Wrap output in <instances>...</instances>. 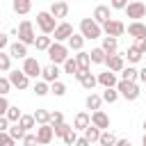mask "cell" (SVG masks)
<instances>
[{
  "instance_id": "obj_14",
  "label": "cell",
  "mask_w": 146,
  "mask_h": 146,
  "mask_svg": "<svg viewBox=\"0 0 146 146\" xmlns=\"http://www.w3.org/2000/svg\"><path fill=\"white\" fill-rule=\"evenodd\" d=\"M110 18H112V16H110V7H107V5H98V7L94 9V18H91V21H94L96 25H105Z\"/></svg>"
},
{
  "instance_id": "obj_32",
  "label": "cell",
  "mask_w": 146,
  "mask_h": 146,
  "mask_svg": "<svg viewBox=\"0 0 146 146\" xmlns=\"http://www.w3.org/2000/svg\"><path fill=\"white\" fill-rule=\"evenodd\" d=\"M89 59H91L94 64H105V59H107V55L103 52V48H94V50L89 52Z\"/></svg>"
},
{
  "instance_id": "obj_22",
  "label": "cell",
  "mask_w": 146,
  "mask_h": 146,
  "mask_svg": "<svg viewBox=\"0 0 146 146\" xmlns=\"http://www.w3.org/2000/svg\"><path fill=\"white\" fill-rule=\"evenodd\" d=\"M32 116H34V123H39V125H48V123H50V112L43 110V107H39Z\"/></svg>"
},
{
  "instance_id": "obj_53",
  "label": "cell",
  "mask_w": 146,
  "mask_h": 146,
  "mask_svg": "<svg viewBox=\"0 0 146 146\" xmlns=\"http://www.w3.org/2000/svg\"><path fill=\"white\" fill-rule=\"evenodd\" d=\"M73 146H91V144H89V141H87V139H84V137H78V139H75V144H73Z\"/></svg>"
},
{
  "instance_id": "obj_58",
  "label": "cell",
  "mask_w": 146,
  "mask_h": 146,
  "mask_svg": "<svg viewBox=\"0 0 146 146\" xmlns=\"http://www.w3.org/2000/svg\"><path fill=\"white\" fill-rule=\"evenodd\" d=\"M94 146H98V144H94Z\"/></svg>"
},
{
  "instance_id": "obj_42",
  "label": "cell",
  "mask_w": 146,
  "mask_h": 146,
  "mask_svg": "<svg viewBox=\"0 0 146 146\" xmlns=\"http://www.w3.org/2000/svg\"><path fill=\"white\" fill-rule=\"evenodd\" d=\"M11 68V57L7 52H0V71H9Z\"/></svg>"
},
{
  "instance_id": "obj_34",
  "label": "cell",
  "mask_w": 146,
  "mask_h": 146,
  "mask_svg": "<svg viewBox=\"0 0 146 146\" xmlns=\"http://www.w3.org/2000/svg\"><path fill=\"white\" fill-rule=\"evenodd\" d=\"M5 119H7V121H11V123H18V119H21V110H18V105H9V110H7Z\"/></svg>"
},
{
  "instance_id": "obj_52",
  "label": "cell",
  "mask_w": 146,
  "mask_h": 146,
  "mask_svg": "<svg viewBox=\"0 0 146 146\" xmlns=\"http://www.w3.org/2000/svg\"><path fill=\"white\" fill-rule=\"evenodd\" d=\"M7 128H9V121L5 116H0V132H7Z\"/></svg>"
},
{
  "instance_id": "obj_6",
  "label": "cell",
  "mask_w": 146,
  "mask_h": 146,
  "mask_svg": "<svg viewBox=\"0 0 146 146\" xmlns=\"http://www.w3.org/2000/svg\"><path fill=\"white\" fill-rule=\"evenodd\" d=\"M7 80H9V84L16 87V89H27V87H30V78H27L23 71H18V68H16V71H9V78H7Z\"/></svg>"
},
{
  "instance_id": "obj_54",
  "label": "cell",
  "mask_w": 146,
  "mask_h": 146,
  "mask_svg": "<svg viewBox=\"0 0 146 146\" xmlns=\"http://www.w3.org/2000/svg\"><path fill=\"white\" fill-rule=\"evenodd\" d=\"M137 78H139V80H141V82H146V66H144V68H141V71H139V75H137Z\"/></svg>"
},
{
  "instance_id": "obj_29",
  "label": "cell",
  "mask_w": 146,
  "mask_h": 146,
  "mask_svg": "<svg viewBox=\"0 0 146 146\" xmlns=\"http://www.w3.org/2000/svg\"><path fill=\"white\" fill-rule=\"evenodd\" d=\"M116 144V137H114V132H110V130H105V132H100V139H98V146H114Z\"/></svg>"
},
{
  "instance_id": "obj_57",
  "label": "cell",
  "mask_w": 146,
  "mask_h": 146,
  "mask_svg": "<svg viewBox=\"0 0 146 146\" xmlns=\"http://www.w3.org/2000/svg\"><path fill=\"white\" fill-rule=\"evenodd\" d=\"M144 130H146V119H144Z\"/></svg>"
},
{
  "instance_id": "obj_33",
  "label": "cell",
  "mask_w": 146,
  "mask_h": 146,
  "mask_svg": "<svg viewBox=\"0 0 146 146\" xmlns=\"http://www.w3.org/2000/svg\"><path fill=\"white\" fill-rule=\"evenodd\" d=\"M123 59H128L130 64H137V62L141 59V52H139V50H137L135 46H130V48L125 50V55H123Z\"/></svg>"
},
{
  "instance_id": "obj_19",
  "label": "cell",
  "mask_w": 146,
  "mask_h": 146,
  "mask_svg": "<svg viewBox=\"0 0 146 146\" xmlns=\"http://www.w3.org/2000/svg\"><path fill=\"white\" fill-rule=\"evenodd\" d=\"M9 57H14V59H25V57H27V46H23L21 41L11 43V46H9Z\"/></svg>"
},
{
  "instance_id": "obj_45",
  "label": "cell",
  "mask_w": 146,
  "mask_h": 146,
  "mask_svg": "<svg viewBox=\"0 0 146 146\" xmlns=\"http://www.w3.org/2000/svg\"><path fill=\"white\" fill-rule=\"evenodd\" d=\"M23 146H39L36 135H25V137H23Z\"/></svg>"
},
{
  "instance_id": "obj_13",
  "label": "cell",
  "mask_w": 146,
  "mask_h": 146,
  "mask_svg": "<svg viewBox=\"0 0 146 146\" xmlns=\"http://www.w3.org/2000/svg\"><path fill=\"white\" fill-rule=\"evenodd\" d=\"M52 125L48 123V125H39L36 128V141H39V146H46V144H50L52 141Z\"/></svg>"
},
{
  "instance_id": "obj_12",
  "label": "cell",
  "mask_w": 146,
  "mask_h": 146,
  "mask_svg": "<svg viewBox=\"0 0 146 146\" xmlns=\"http://www.w3.org/2000/svg\"><path fill=\"white\" fill-rule=\"evenodd\" d=\"M52 34H55V43H62V41H68V36L73 34V27L68 23H57Z\"/></svg>"
},
{
  "instance_id": "obj_49",
  "label": "cell",
  "mask_w": 146,
  "mask_h": 146,
  "mask_svg": "<svg viewBox=\"0 0 146 146\" xmlns=\"http://www.w3.org/2000/svg\"><path fill=\"white\" fill-rule=\"evenodd\" d=\"M128 2L125 0H112V9H125Z\"/></svg>"
},
{
  "instance_id": "obj_28",
  "label": "cell",
  "mask_w": 146,
  "mask_h": 146,
  "mask_svg": "<svg viewBox=\"0 0 146 146\" xmlns=\"http://www.w3.org/2000/svg\"><path fill=\"white\" fill-rule=\"evenodd\" d=\"M7 135H9V137H11L14 141H23V137H25V130H23V128H21L18 123H14V125H11L9 130H7Z\"/></svg>"
},
{
  "instance_id": "obj_38",
  "label": "cell",
  "mask_w": 146,
  "mask_h": 146,
  "mask_svg": "<svg viewBox=\"0 0 146 146\" xmlns=\"http://www.w3.org/2000/svg\"><path fill=\"white\" fill-rule=\"evenodd\" d=\"M64 73H68V75H75V73H78V64H75L73 57H68V59L64 62Z\"/></svg>"
},
{
  "instance_id": "obj_1",
  "label": "cell",
  "mask_w": 146,
  "mask_h": 146,
  "mask_svg": "<svg viewBox=\"0 0 146 146\" xmlns=\"http://www.w3.org/2000/svg\"><path fill=\"white\" fill-rule=\"evenodd\" d=\"M114 89H116V94H119V96H123L125 100H135V98H139V87H137V82L119 80Z\"/></svg>"
},
{
  "instance_id": "obj_36",
  "label": "cell",
  "mask_w": 146,
  "mask_h": 146,
  "mask_svg": "<svg viewBox=\"0 0 146 146\" xmlns=\"http://www.w3.org/2000/svg\"><path fill=\"white\" fill-rule=\"evenodd\" d=\"M80 84H82L84 89H89V91H91V89H94V87L98 84V80H96V78H94L91 73H84V78L80 80Z\"/></svg>"
},
{
  "instance_id": "obj_20",
  "label": "cell",
  "mask_w": 146,
  "mask_h": 146,
  "mask_svg": "<svg viewBox=\"0 0 146 146\" xmlns=\"http://www.w3.org/2000/svg\"><path fill=\"white\" fill-rule=\"evenodd\" d=\"M96 80H98V84H103L105 89H114V87H116V75H114L112 71H105V73H100Z\"/></svg>"
},
{
  "instance_id": "obj_48",
  "label": "cell",
  "mask_w": 146,
  "mask_h": 146,
  "mask_svg": "<svg viewBox=\"0 0 146 146\" xmlns=\"http://www.w3.org/2000/svg\"><path fill=\"white\" fill-rule=\"evenodd\" d=\"M7 110H9V100H7L5 96H0V116H5Z\"/></svg>"
},
{
  "instance_id": "obj_17",
  "label": "cell",
  "mask_w": 146,
  "mask_h": 146,
  "mask_svg": "<svg viewBox=\"0 0 146 146\" xmlns=\"http://www.w3.org/2000/svg\"><path fill=\"white\" fill-rule=\"evenodd\" d=\"M128 34L135 36V39H146V23H139V21H132L128 25Z\"/></svg>"
},
{
  "instance_id": "obj_24",
  "label": "cell",
  "mask_w": 146,
  "mask_h": 146,
  "mask_svg": "<svg viewBox=\"0 0 146 146\" xmlns=\"http://www.w3.org/2000/svg\"><path fill=\"white\" fill-rule=\"evenodd\" d=\"M84 139H87L91 146H94V144H98V139H100V130H98V128H94V125L89 123V128L84 130Z\"/></svg>"
},
{
  "instance_id": "obj_26",
  "label": "cell",
  "mask_w": 146,
  "mask_h": 146,
  "mask_svg": "<svg viewBox=\"0 0 146 146\" xmlns=\"http://www.w3.org/2000/svg\"><path fill=\"white\" fill-rule=\"evenodd\" d=\"M137 75H139V71H137L135 66H125V68L121 71V80H125V82H135Z\"/></svg>"
},
{
  "instance_id": "obj_23",
  "label": "cell",
  "mask_w": 146,
  "mask_h": 146,
  "mask_svg": "<svg viewBox=\"0 0 146 146\" xmlns=\"http://www.w3.org/2000/svg\"><path fill=\"white\" fill-rule=\"evenodd\" d=\"M116 46H119V43H116V39H112V36H105L100 48H103V52H105V55H116Z\"/></svg>"
},
{
  "instance_id": "obj_30",
  "label": "cell",
  "mask_w": 146,
  "mask_h": 146,
  "mask_svg": "<svg viewBox=\"0 0 146 146\" xmlns=\"http://www.w3.org/2000/svg\"><path fill=\"white\" fill-rule=\"evenodd\" d=\"M32 9V2L30 0H14V11L16 14H27Z\"/></svg>"
},
{
  "instance_id": "obj_16",
  "label": "cell",
  "mask_w": 146,
  "mask_h": 146,
  "mask_svg": "<svg viewBox=\"0 0 146 146\" xmlns=\"http://www.w3.org/2000/svg\"><path fill=\"white\" fill-rule=\"evenodd\" d=\"M41 78H43V82H57V78H59V68L55 66V64H48V66H43L41 68Z\"/></svg>"
},
{
  "instance_id": "obj_51",
  "label": "cell",
  "mask_w": 146,
  "mask_h": 146,
  "mask_svg": "<svg viewBox=\"0 0 146 146\" xmlns=\"http://www.w3.org/2000/svg\"><path fill=\"white\" fill-rule=\"evenodd\" d=\"M9 46V36L7 34H0V52H2V48H7Z\"/></svg>"
},
{
  "instance_id": "obj_21",
  "label": "cell",
  "mask_w": 146,
  "mask_h": 146,
  "mask_svg": "<svg viewBox=\"0 0 146 146\" xmlns=\"http://www.w3.org/2000/svg\"><path fill=\"white\" fill-rule=\"evenodd\" d=\"M89 123H91L89 114H87V112H80V114H75V119H73V130H87Z\"/></svg>"
},
{
  "instance_id": "obj_7",
  "label": "cell",
  "mask_w": 146,
  "mask_h": 146,
  "mask_svg": "<svg viewBox=\"0 0 146 146\" xmlns=\"http://www.w3.org/2000/svg\"><path fill=\"white\" fill-rule=\"evenodd\" d=\"M103 30H105V34H107V36L116 39V36H121V34L125 32V25H123L121 21H116V18H110V21L103 25Z\"/></svg>"
},
{
  "instance_id": "obj_41",
  "label": "cell",
  "mask_w": 146,
  "mask_h": 146,
  "mask_svg": "<svg viewBox=\"0 0 146 146\" xmlns=\"http://www.w3.org/2000/svg\"><path fill=\"white\" fill-rule=\"evenodd\" d=\"M71 128H73V125H68V123H59V125H55V128H52V135H55V137H64Z\"/></svg>"
},
{
  "instance_id": "obj_46",
  "label": "cell",
  "mask_w": 146,
  "mask_h": 146,
  "mask_svg": "<svg viewBox=\"0 0 146 146\" xmlns=\"http://www.w3.org/2000/svg\"><path fill=\"white\" fill-rule=\"evenodd\" d=\"M14 144H16V141H14L7 132H0V146H14Z\"/></svg>"
},
{
  "instance_id": "obj_27",
  "label": "cell",
  "mask_w": 146,
  "mask_h": 146,
  "mask_svg": "<svg viewBox=\"0 0 146 146\" xmlns=\"http://www.w3.org/2000/svg\"><path fill=\"white\" fill-rule=\"evenodd\" d=\"M84 103H87V107H89V110H94V112H98V110H100V103H103V98H100L98 94H89Z\"/></svg>"
},
{
  "instance_id": "obj_56",
  "label": "cell",
  "mask_w": 146,
  "mask_h": 146,
  "mask_svg": "<svg viewBox=\"0 0 146 146\" xmlns=\"http://www.w3.org/2000/svg\"><path fill=\"white\" fill-rule=\"evenodd\" d=\"M141 144H144V146H146V132H144V137H141Z\"/></svg>"
},
{
  "instance_id": "obj_15",
  "label": "cell",
  "mask_w": 146,
  "mask_h": 146,
  "mask_svg": "<svg viewBox=\"0 0 146 146\" xmlns=\"http://www.w3.org/2000/svg\"><path fill=\"white\" fill-rule=\"evenodd\" d=\"M55 21L57 18H66V14H68V5L66 2H62V0H57V2H52L50 5V11H48Z\"/></svg>"
},
{
  "instance_id": "obj_2",
  "label": "cell",
  "mask_w": 146,
  "mask_h": 146,
  "mask_svg": "<svg viewBox=\"0 0 146 146\" xmlns=\"http://www.w3.org/2000/svg\"><path fill=\"white\" fill-rule=\"evenodd\" d=\"M100 25H96L91 18H82L80 21V36L82 39H98L100 36Z\"/></svg>"
},
{
  "instance_id": "obj_37",
  "label": "cell",
  "mask_w": 146,
  "mask_h": 146,
  "mask_svg": "<svg viewBox=\"0 0 146 146\" xmlns=\"http://www.w3.org/2000/svg\"><path fill=\"white\" fill-rule=\"evenodd\" d=\"M34 94H36V96H46V94H50V87H48V82H43V80L34 82Z\"/></svg>"
},
{
  "instance_id": "obj_31",
  "label": "cell",
  "mask_w": 146,
  "mask_h": 146,
  "mask_svg": "<svg viewBox=\"0 0 146 146\" xmlns=\"http://www.w3.org/2000/svg\"><path fill=\"white\" fill-rule=\"evenodd\" d=\"M82 46H84V39H82L80 34H71V36H68V48H71V50H78V52H80Z\"/></svg>"
},
{
  "instance_id": "obj_10",
  "label": "cell",
  "mask_w": 146,
  "mask_h": 146,
  "mask_svg": "<svg viewBox=\"0 0 146 146\" xmlns=\"http://www.w3.org/2000/svg\"><path fill=\"white\" fill-rule=\"evenodd\" d=\"M105 64H107V71H112L114 75L121 73V71L125 68V59H123V55H107Z\"/></svg>"
},
{
  "instance_id": "obj_5",
  "label": "cell",
  "mask_w": 146,
  "mask_h": 146,
  "mask_svg": "<svg viewBox=\"0 0 146 146\" xmlns=\"http://www.w3.org/2000/svg\"><path fill=\"white\" fill-rule=\"evenodd\" d=\"M18 41L23 43V46H27V43H34V30H32V21H23L21 25H18Z\"/></svg>"
},
{
  "instance_id": "obj_25",
  "label": "cell",
  "mask_w": 146,
  "mask_h": 146,
  "mask_svg": "<svg viewBox=\"0 0 146 146\" xmlns=\"http://www.w3.org/2000/svg\"><path fill=\"white\" fill-rule=\"evenodd\" d=\"M34 46H36V50H48V48L52 46V36L41 34V36H36V39H34Z\"/></svg>"
},
{
  "instance_id": "obj_47",
  "label": "cell",
  "mask_w": 146,
  "mask_h": 146,
  "mask_svg": "<svg viewBox=\"0 0 146 146\" xmlns=\"http://www.w3.org/2000/svg\"><path fill=\"white\" fill-rule=\"evenodd\" d=\"M9 89H11L9 80H7V78H0V96H5V94H7Z\"/></svg>"
},
{
  "instance_id": "obj_11",
  "label": "cell",
  "mask_w": 146,
  "mask_h": 146,
  "mask_svg": "<svg viewBox=\"0 0 146 146\" xmlns=\"http://www.w3.org/2000/svg\"><path fill=\"white\" fill-rule=\"evenodd\" d=\"M89 119H91V125H94V128H98L100 132H105V130L110 128V116H107V114H105L103 110L94 112V114H91Z\"/></svg>"
},
{
  "instance_id": "obj_40",
  "label": "cell",
  "mask_w": 146,
  "mask_h": 146,
  "mask_svg": "<svg viewBox=\"0 0 146 146\" xmlns=\"http://www.w3.org/2000/svg\"><path fill=\"white\" fill-rule=\"evenodd\" d=\"M100 98H103L105 103H116V98H119V94H116V89H105Z\"/></svg>"
},
{
  "instance_id": "obj_3",
  "label": "cell",
  "mask_w": 146,
  "mask_h": 146,
  "mask_svg": "<svg viewBox=\"0 0 146 146\" xmlns=\"http://www.w3.org/2000/svg\"><path fill=\"white\" fill-rule=\"evenodd\" d=\"M48 57H50V64H64L66 59H68V48L64 46V43H52L50 48H48Z\"/></svg>"
},
{
  "instance_id": "obj_44",
  "label": "cell",
  "mask_w": 146,
  "mask_h": 146,
  "mask_svg": "<svg viewBox=\"0 0 146 146\" xmlns=\"http://www.w3.org/2000/svg\"><path fill=\"white\" fill-rule=\"evenodd\" d=\"M62 139H64V144H66V146H73V144H75V139H78V135H75V130L71 128V130H68Z\"/></svg>"
},
{
  "instance_id": "obj_9",
  "label": "cell",
  "mask_w": 146,
  "mask_h": 146,
  "mask_svg": "<svg viewBox=\"0 0 146 146\" xmlns=\"http://www.w3.org/2000/svg\"><path fill=\"white\" fill-rule=\"evenodd\" d=\"M125 14H128V18H135V21H139V18H144V14H146V5H144V2H139V0H135V2H128V7H125Z\"/></svg>"
},
{
  "instance_id": "obj_8",
  "label": "cell",
  "mask_w": 146,
  "mask_h": 146,
  "mask_svg": "<svg viewBox=\"0 0 146 146\" xmlns=\"http://www.w3.org/2000/svg\"><path fill=\"white\" fill-rule=\"evenodd\" d=\"M27 78H36V75H41V64L34 59V57H25L23 59V68H21Z\"/></svg>"
},
{
  "instance_id": "obj_50",
  "label": "cell",
  "mask_w": 146,
  "mask_h": 146,
  "mask_svg": "<svg viewBox=\"0 0 146 146\" xmlns=\"http://www.w3.org/2000/svg\"><path fill=\"white\" fill-rule=\"evenodd\" d=\"M135 48H137V50H139V52L144 55V52H146V39H137V43H135Z\"/></svg>"
},
{
  "instance_id": "obj_43",
  "label": "cell",
  "mask_w": 146,
  "mask_h": 146,
  "mask_svg": "<svg viewBox=\"0 0 146 146\" xmlns=\"http://www.w3.org/2000/svg\"><path fill=\"white\" fill-rule=\"evenodd\" d=\"M59 123H64V114H62V112H50V125L55 128V125H59Z\"/></svg>"
},
{
  "instance_id": "obj_18",
  "label": "cell",
  "mask_w": 146,
  "mask_h": 146,
  "mask_svg": "<svg viewBox=\"0 0 146 146\" xmlns=\"http://www.w3.org/2000/svg\"><path fill=\"white\" fill-rule=\"evenodd\" d=\"M75 64H78V71L80 73H89V64H91V59H89V52H84V50H80L75 57Z\"/></svg>"
},
{
  "instance_id": "obj_55",
  "label": "cell",
  "mask_w": 146,
  "mask_h": 146,
  "mask_svg": "<svg viewBox=\"0 0 146 146\" xmlns=\"http://www.w3.org/2000/svg\"><path fill=\"white\" fill-rule=\"evenodd\" d=\"M114 146H130V141H128V139H116Z\"/></svg>"
},
{
  "instance_id": "obj_35",
  "label": "cell",
  "mask_w": 146,
  "mask_h": 146,
  "mask_svg": "<svg viewBox=\"0 0 146 146\" xmlns=\"http://www.w3.org/2000/svg\"><path fill=\"white\" fill-rule=\"evenodd\" d=\"M18 125H21L23 130H32V128H34V116H32V114H21Z\"/></svg>"
},
{
  "instance_id": "obj_39",
  "label": "cell",
  "mask_w": 146,
  "mask_h": 146,
  "mask_svg": "<svg viewBox=\"0 0 146 146\" xmlns=\"http://www.w3.org/2000/svg\"><path fill=\"white\" fill-rule=\"evenodd\" d=\"M50 94H55V96H64V94H66V84L59 82V80L52 82V84H50Z\"/></svg>"
},
{
  "instance_id": "obj_4",
  "label": "cell",
  "mask_w": 146,
  "mask_h": 146,
  "mask_svg": "<svg viewBox=\"0 0 146 146\" xmlns=\"http://www.w3.org/2000/svg\"><path fill=\"white\" fill-rule=\"evenodd\" d=\"M36 25H39V30L48 36L50 32H55V27H57V21L48 14V11H39L36 14Z\"/></svg>"
}]
</instances>
